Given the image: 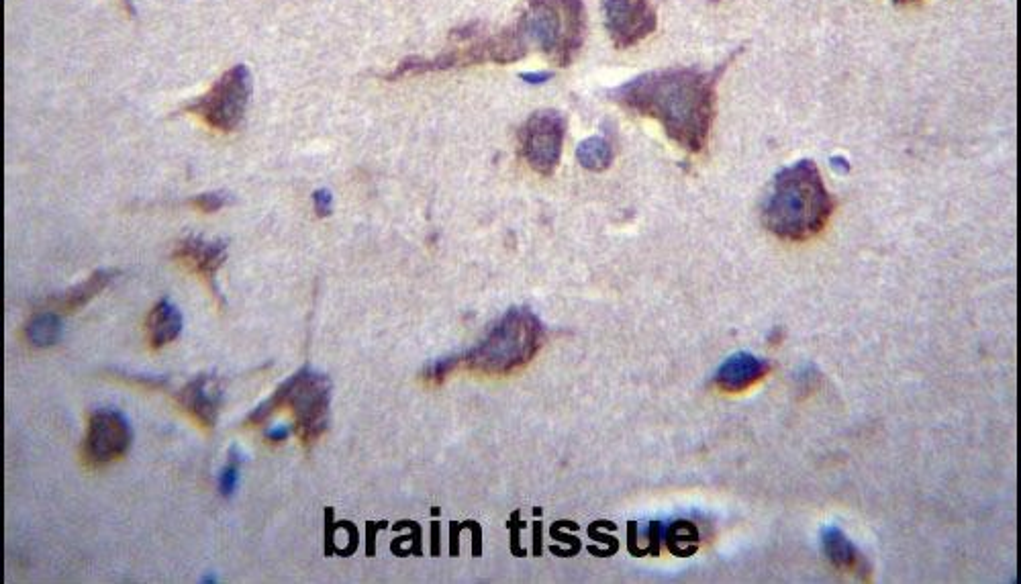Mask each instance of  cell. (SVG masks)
<instances>
[{"mask_svg":"<svg viewBox=\"0 0 1021 584\" xmlns=\"http://www.w3.org/2000/svg\"><path fill=\"white\" fill-rule=\"evenodd\" d=\"M727 62L705 72L697 68H664L640 74L609 92L621 109L656 119L666 135L689 154L705 150L717 109V82Z\"/></svg>","mask_w":1021,"mask_h":584,"instance_id":"cell-1","label":"cell"},{"mask_svg":"<svg viewBox=\"0 0 1021 584\" xmlns=\"http://www.w3.org/2000/svg\"><path fill=\"white\" fill-rule=\"evenodd\" d=\"M836 203L813 160H801L774 176L762 221L783 241H807L828 225Z\"/></svg>","mask_w":1021,"mask_h":584,"instance_id":"cell-2","label":"cell"},{"mask_svg":"<svg viewBox=\"0 0 1021 584\" xmlns=\"http://www.w3.org/2000/svg\"><path fill=\"white\" fill-rule=\"evenodd\" d=\"M542 342L540 319L527 309H511L476 348L454 356L456 368L491 376L511 374L536 358Z\"/></svg>","mask_w":1021,"mask_h":584,"instance_id":"cell-3","label":"cell"},{"mask_svg":"<svg viewBox=\"0 0 1021 584\" xmlns=\"http://www.w3.org/2000/svg\"><path fill=\"white\" fill-rule=\"evenodd\" d=\"M527 47L538 50L560 68L572 64L587 37V11L582 0H527L517 23Z\"/></svg>","mask_w":1021,"mask_h":584,"instance_id":"cell-4","label":"cell"},{"mask_svg":"<svg viewBox=\"0 0 1021 584\" xmlns=\"http://www.w3.org/2000/svg\"><path fill=\"white\" fill-rule=\"evenodd\" d=\"M329 405L331 380L321 372L303 368L284 380L270 399L260 403L254 413L248 415L246 425H262L276 411L288 409L295 417V427L301 442L309 448L319 440L329 425Z\"/></svg>","mask_w":1021,"mask_h":584,"instance_id":"cell-5","label":"cell"},{"mask_svg":"<svg viewBox=\"0 0 1021 584\" xmlns=\"http://www.w3.org/2000/svg\"><path fill=\"white\" fill-rule=\"evenodd\" d=\"M527 43L517 33V29H507L503 33L484 37L478 41H472L468 45H460L456 50H450L442 56L433 60H421V58H409L401 62L395 72L386 74V80H399L405 76H419L427 72H444L454 68H468L474 64H511L527 56Z\"/></svg>","mask_w":1021,"mask_h":584,"instance_id":"cell-6","label":"cell"},{"mask_svg":"<svg viewBox=\"0 0 1021 584\" xmlns=\"http://www.w3.org/2000/svg\"><path fill=\"white\" fill-rule=\"evenodd\" d=\"M252 96V74L248 66L237 64L227 70L207 94L184 107V113L203 119L221 133L235 131L246 117Z\"/></svg>","mask_w":1021,"mask_h":584,"instance_id":"cell-7","label":"cell"},{"mask_svg":"<svg viewBox=\"0 0 1021 584\" xmlns=\"http://www.w3.org/2000/svg\"><path fill=\"white\" fill-rule=\"evenodd\" d=\"M566 121L558 111L533 113L519 129V148L525 162L542 176H552L562 158Z\"/></svg>","mask_w":1021,"mask_h":584,"instance_id":"cell-8","label":"cell"},{"mask_svg":"<svg viewBox=\"0 0 1021 584\" xmlns=\"http://www.w3.org/2000/svg\"><path fill=\"white\" fill-rule=\"evenodd\" d=\"M131 425L123 413L101 409L88 417V433L82 446V458L88 466L99 468L123 458L131 446Z\"/></svg>","mask_w":1021,"mask_h":584,"instance_id":"cell-9","label":"cell"},{"mask_svg":"<svg viewBox=\"0 0 1021 584\" xmlns=\"http://www.w3.org/2000/svg\"><path fill=\"white\" fill-rule=\"evenodd\" d=\"M603 17L617 50L638 45L658 27V15L650 0H603Z\"/></svg>","mask_w":1021,"mask_h":584,"instance_id":"cell-10","label":"cell"},{"mask_svg":"<svg viewBox=\"0 0 1021 584\" xmlns=\"http://www.w3.org/2000/svg\"><path fill=\"white\" fill-rule=\"evenodd\" d=\"M172 258L176 262H180L182 266H186L190 272L201 276L219 297L215 276L227 260V241L225 239L207 241L205 237H197V235L184 237L182 241L176 243Z\"/></svg>","mask_w":1021,"mask_h":584,"instance_id":"cell-11","label":"cell"},{"mask_svg":"<svg viewBox=\"0 0 1021 584\" xmlns=\"http://www.w3.org/2000/svg\"><path fill=\"white\" fill-rule=\"evenodd\" d=\"M176 403L201 427L213 429L223 403L221 384L215 376H197L176 393Z\"/></svg>","mask_w":1021,"mask_h":584,"instance_id":"cell-12","label":"cell"},{"mask_svg":"<svg viewBox=\"0 0 1021 584\" xmlns=\"http://www.w3.org/2000/svg\"><path fill=\"white\" fill-rule=\"evenodd\" d=\"M770 372V364L748 354L740 352L727 358L715 374V386L725 393H742L746 388L760 382Z\"/></svg>","mask_w":1021,"mask_h":584,"instance_id":"cell-13","label":"cell"},{"mask_svg":"<svg viewBox=\"0 0 1021 584\" xmlns=\"http://www.w3.org/2000/svg\"><path fill=\"white\" fill-rule=\"evenodd\" d=\"M145 331H148V342L152 350H162L164 346L172 344L182 331V315L178 307L168 299H162L148 315Z\"/></svg>","mask_w":1021,"mask_h":584,"instance_id":"cell-14","label":"cell"},{"mask_svg":"<svg viewBox=\"0 0 1021 584\" xmlns=\"http://www.w3.org/2000/svg\"><path fill=\"white\" fill-rule=\"evenodd\" d=\"M113 276H115L113 270H96V272H92L90 278H86L78 286H74L68 292H64L62 297L52 299V307L62 311V313H76L86 303H90L96 295H101V292L113 280Z\"/></svg>","mask_w":1021,"mask_h":584,"instance_id":"cell-15","label":"cell"},{"mask_svg":"<svg viewBox=\"0 0 1021 584\" xmlns=\"http://www.w3.org/2000/svg\"><path fill=\"white\" fill-rule=\"evenodd\" d=\"M823 550L828 554L830 562L840 570H858L864 566L862 556L852 546V542L838 527H825L823 529Z\"/></svg>","mask_w":1021,"mask_h":584,"instance_id":"cell-16","label":"cell"},{"mask_svg":"<svg viewBox=\"0 0 1021 584\" xmlns=\"http://www.w3.org/2000/svg\"><path fill=\"white\" fill-rule=\"evenodd\" d=\"M27 342L35 348L56 346L62 337V321L54 311H45L35 315L25 327Z\"/></svg>","mask_w":1021,"mask_h":584,"instance_id":"cell-17","label":"cell"},{"mask_svg":"<svg viewBox=\"0 0 1021 584\" xmlns=\"http://www.w3.org/2000/svg\"><path fill=\"white\" fill-rule=\"evenodd\" d=\"M576 158L582 168H587L591 172H603L613 162L611 143L605 137H589L578 145Z\"/></svg>","mask_w":1021,"mask_h":584,"instance_id":"cell-18","label":"cell"},{"mask_svg":"<svg viewBox=\"0 0 1021 584\" xmlns=\"http://www.w3.org/2000/svg\"><path fill=\"white\" fill-rule=\"evenodd\" d=\"M241 462H243V454H241V450L237 446H233L229 450V462H227V466L219 474V493L223 497H231L237 491Z\"/></svg>","mask_w":1021,"mask_h":584,"instance_id":"cell-19","label":"cell"},{"mask_svg":"<svg viewBox=\"0 0 1021 584\" xmlns=\"http://www.w3.org/2000/svg\"><path fill=\"white\" fill-rule=\"evenodd\" d=\"M229 203H231V197H229L225 190L205 192V194H199V197H194L190 201V205L197 209V211H201V213H217L223 207H227Z\"/></svg>","mask_w":1021,"mask_h":584,"instance_id":"cell-20","label":"cell"},{"mask_svg":"<svg viewBox=\"0 0 1021 584\" xmlns=\"http://www.w3.org/2000/svg\"><path fill=\"white\" fill-rule=\"evenodd\" d=\"M117 376L133 386L148 388V391H156V388H164L168 384L166 378H154V376H131V374H123V372H117Z\"/></svg>","mask_w":1021,"mask_h":584,"instance_id":"cell-21","label":"cell"},{"mask_svg":"<svg viewBox=\"0 0 1021 584\" xmlns=\"http://www.w3.org/2000/svg\"><path fill=\"white\" fill-rule=\"evenodd\" d=\"M313 205L319 217H327L333 209V194L327 188H321L313 194Z\"/></svg>","mask_w":1021,"mask_h":584,"instance_id":"cell-22","label":"cell"},{"mask_svg":"<svg viewBox=\"0 0 1021 584\" xmlns=\"http://www.w3.org/2000/svg\"><path fill=\"white\" fill-rule=\"evenodd\" d=\"M552 76H554L552 72H536V74H533V72H521V74H519V78H521V80H525V82H529V84H544V82H546V80H550Z\"/></svg>","mask_w":1021,"mask_h":584,"instance_id":"cell-23","label":"cell"},{"mask_svg":"<svg viewBox=\"0 0 1021 584\" xmlns=\"http://www.w3.org/2000/svg\"><path fill=\"white\" fill-rule=\"evenodd\" d=\"M288 433H290V431H288V427H274V429H268V431H266V440H268V442H272V444H280V442H284V440H286Z\"/></svg>","mask_w":1021,"mask_h":584,"instance_id":"cell-24","label":"cell"},{"mask_svg":"<svg viewBox=\"0 0 1021 584\" xmlns=\"http://www.w3.org/2000/svg\"><path fill=\"white\" fill-rule=\"evenodd\" d=\"M891 3H895V5H915V3H921V0H891Z\"/></svg>","mask_w":1021,"mask_h":584,"instance_id":"cell-25","label":"cell"}]
</instances>
